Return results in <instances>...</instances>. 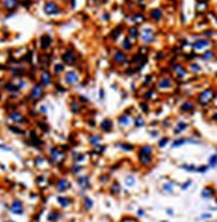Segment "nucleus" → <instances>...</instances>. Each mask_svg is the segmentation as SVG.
<instances>
[{
  "label": "nucleus",
  "mask_w": 217,
  "mask_h": 222,
  "mask_svg": "<svg viewBox=\"0 0 217 222\" xmlns=\"http://www.w3.org/2000/svg\"><path fill=\"white\" fill-rule=\"evenodd\" d=\"M151 146H143L141 150H140V154H139V158H140V161H141L143 165H148V164H151L152 161V157H151Z\"/></svg>",
  "instance_id": "f257e3e1"
},
{
  "label": "nucleus",
  "mask_w": 217,
  "mask_h": 222,
  "mask_svg": "<svg viewBox=\"0 0 217 222\" xmlns=\"http://www.w3.org/2000/svg\"><path fill=\"white\" fill-rule=\"evenodd\" d=\"M213 97H214V90L213 89H207V90H204V92H201L200 93V96H199V103L203 104V105H207L213 100Z\"/></svg>",
  "instance_id": "f03ea898"
},
{
  "label": "nucleus",
  "mask_w": 217,
  "mask_h": 222,
  "mask_svg": "<svg viewBox=\"0 0 217 222\" xmlns=\"http://www.w3.org/2000/svg\"><path fill=\"white\" fill-rule=\"evenodd\" d=\"M11 210H12V213H15V214H21V213H23V204H21L19 200H15V201L12 202Z\"/></svg>",
  "instance_id": "7ed1b4c3"
},
{
  "label": "nucleus",
  "mask_w": 217,
  "mask_h": 222,
  "mask_svg": "<svg viewBox=\"0 0 217 222\" xmlns=\"http://www.w3.org/2000/svg\"><path fill=\"white\" fill-rule=\"evenodd\" d=\"M44 11L47 12L48 15H52V14H57L59 12V8L55 3H47L44 7Z\"/></svg>",
  "instance_id": "20e7f679"
},
{
  "label": "nucleus",
  "mask_w": 217,
  "mask_h": 222,
  "mask_svg": "<svg viewBox=\"0 0 217 222\" xmlns=\"http://www.w3.org/2000/svg\"><path fill=\"white\" fill-rule=\"evenodd\" d=\"M69 186H71V184H69L67 180H60L57 182V185H56V187H57V190L59 191H66V190H68L69 189Z\"/></svg>",
  "instance_id": "39448f33"
},
{
  "label": "nucleus",
  "mask_w": 217,
  "mask_h": 222,
  "mask_svg": "<svg viewBox=\"0 0 217 222\" xmlns=\"http://www.w3.org/2000/svg\"><path fill=\"white\" fill-rule=\"evenodd\" d=\"M77 80H79V77H77V75H76L75 72H68L66 75V83L67 84H75Z\"/></svg>",
  "instance_id": "423d86ee"
},
{
  "label": "nucleus",
  "mask_w": 217,
  "mask_h": 222,
  "mask_svg": "<svg viewBox=\"0 0 217 222\" xmlns=\"http://www.w3.org/2000/svg\"><path fill=\"white\" fill-rule=\"evenodd\" d=\"M209 45V41L205 40V39H200V40H197L194 44H193V48L194 49H203L204 47H208Z\"/></svg>",
  "instance_id": "0eeeda50"
},
{
  "label": "nucleus",
  "mask_w": 217,
  "mask_h": 222,
  "mask_svg": "<svg viewBox=\"0 0 217 222\" xmlns=\"http://www.w3.org/2000/svg\"><path fill=\"white\" fill-rule=\"evenodd\" d=\"M42 94H43L42 88L39 87V85L33 87V89H32V93H31V97H32V98H39V97H42Z\"/></svg>",
  "instance_id": "6e6552de"
},
{
  "label": "nucleus",
  "mask_w": 217,
  "mask_h": 222,
  "mask_svg": "<svg viewBox=\"0 0 217 222\" xmlns=\"http://www.w3.org/2000/svg\"><path fill=\"white\" fill-rule=\"evenodd\" d=\"M213 194H214V190L212 187H205V189L201 191V197L203 198H210Z\"/></svg>",
  "instance_id": "1a4fd4ad"
},
{
  "label": "nucleus",
  "mask_w": 217,
  "mask_h": 222,
  "mask_svg": "<svg viewBox=\"0 0 217 222\" xmlns=\"http://www.w3.org/2000/svg\"><path fill=\"white\" fill-rule=\"evenodd\" d=\"M63 60H64L66 62H68V64H73V62H75V56L72 55V52H71V51H69V52L64 53Z\"/></svg>",
  "instance_id": "9d476101"
},
{
  "label": "nucleus",
  "mask_w": 217,
  "mask_h": 222,
  "mask_svg": "<svg viewBox=\"0 0 217 222\" xmlns=\"http://www.w3.org/2000/svg\"><path fill=\"white\" fill-rule=\"evenodd\" d=\"M42 84H43V85H49V84H51V75H49L48 72L43 73V76H42Z\"/></svg>",
  "instance_id": "9b49d317"
},
{
  "label": "nucleus",
  "mask_w": 217,
  "mask_h": 222,
  "mask_svg": "<svg viewBox=\"0 0 217 222\" xmlns=\"http://www.w3.org/2000/svg\"><path fill=\"white\" fill-rule=\"evenodd\" d=\"M159 87L160 88H171L172 87V81L169 79H162L161 81H159Z\"/></svg>",
  "instance_id": "f8f14e48"
},
{
  "label": "nucleus",
  "mask_w": 217,
  "mask_h": 222,
  "mask_svg": "<svg viewBox=\"0 0 217 222\" xmlns=\"http://www.w3.org/2000/svg\"><path fill=\"white\" fill-rule=\"evenodd\" d=\"M111 128H112V122H111L109 120H104V121L101 122V129H103L104 132H109Z\"/></svg>",
  "instance_id": "ddd939ff"
},
{
  "label": "nucleus",
  "mask_w": 217,
  "mask_h": 222,
  "mask_svg": "<svg viewBox=\"0 0 217 222\" xmlns=\"http://www.w3.org/2000/svg\"><path fill=\"white\" fill-rule=\"evenodd\" d=\"M79 184L80 186L83 187V189H88V186H89V184H88V177H85V176H83V177H80L79 180Z\"/></svg>",
  "instance_id": "4468645a"
},
{
  "label": "nucleus",
  "mask_w": 217,
  "mask_h": 222,
  "mask_svg": "<svg viewBox=\"0 0 217 222\" xmlns=\"http://www.w3.org/2000/svg\"><path fill=\"white\" fill-rule=\"evenodd\" d=\"M57 202L61 205L63 208H67V206L71 204V201H69L68 198H66V197H59V198H57Z\"/></svg>",
  "instance_id": "2eb2a0df"
},
{
  "label": "nucleus",
  "mask_w": 217,
  "mask_h": 222,
  "mask_svg": "<svg viewBox=\"0 0 217 222\" xmlns=\"http://www.w3.org/2000/svg\"><path fill=\"white\" fill-rule=\"evenodd\" d=\"M193 109V104L190 101H185L183 105H181V111L183 112H186V111H192Z\"/></svg>",
  "instance_id": "dca6fc26"
},
{
  "label": "nucleus",
  "mask_w": 217,
  "mask_h": 222,
  "mask_svg": "<svg viewBox=\"0 0 217 222\" xmlns=\"http://www.w3.org/2000/svg\"><path fill=\"white\" fill-rule=\"evenodd\" d=\"M49 44H51V37H49V36H43L42 37V47L43 48H47Z\"/></svg>",
  "instance_id": "f3484780"
},
{
  "label": "nucleus",
  "mask_w": 217,
  "mask_h": 222,
  "mask_svg": "<svg viewBox=\"0 0 217 222\" xmlns=\"http://www.w3.org/2000/svg\"><path fill=\"white\" fill-rule=\"evenodd\" d=\"M189 140H186V138H180V140H176L175 142H173V148H177V146H181V145H184L185 142H188Z\"/></svg>",
  "instance_id": "a211bd4d"
},
{
  "label": "nucleus",
  "mask_w": 217,
  "mask_h": 222,
  "mask_svg": "<svg viewBox=\"0 0 217 222\" xmlns=\"http://www.w3.org/2000/svg\"><path fill=\"white\" fill-rule=\"evenodd\" d=\"M209 166L210 168L217 166V154H213V156L209 158Z\"/></svg>",
  "instance_id": "6ab92c4d"
},
{
  "label": "nucleus",
  "mask_w": 217,
  "mask_h": 222,
  "mask_svg": "<svg viewBox=\"0 0 217 222\" xmlns=\"http://www.w3.org/2000/svg\"><path fill=\"white\" fill-rule=\"evenodd\" d=\"M188 128V125L185 124V122H180L177 126H176V133H180L181 130H184V129Z\"/></svg>",
  "instance_id": "aec40b11"
},
{
  "label": "nucleus",
  "mask_w": 217,
  "mask_h": 222,
  "mask_svg": "<svg viewBox=\"0 0 217 222\" xmlns=\"http://www.w3.org/2000/svg\"><path fill=\"white\" fill-rule=\"evenodd\" d=\"M52 157H53V158H55V160H60V158H61V152H59V150H56V149H52Z\"/></svg>",
  "instance_id": "412c9836"
},
{
  "label": "nucleus",
  "mask_w": 217,
  "mask_h": 222,
  "mask_svg": "<svg viewBox=\"0 0 217 222\" xmlns=\"http://www.w3.org/2000/svg\"><path fill=\"white\" fill-rule=\"evenodd\" d=\"M152 18L159 20V19L161 18V11H160V10H153V11H152Z\"/></svg>",
  "instance_id": "4be33fe9"
},
{
  "label": "nucleus",
  "mask_w": 217,
  "mask_h": 222,
  "mask_svg": "<svg viewBox=\"0 0 217 222\" xmlns=\"http://www.w3.org/2000/svg\"><path fill=\"white\" fill-rule=\"evenodd\" d=\"M176 73H179V77L185 76V71L183 67H176Z\"/></svg>",
  "instance_id": "5701e85b"
},
{
  "label": "nucleus",
  "mask_w": 217,
  "mask_h": 222,
  "mask_svg": "<svg viewBox=\"0 0 217 222\" xmlns=\"http://www.w3.org/2000/svg\"><path fill=\"white\" fill-rule=\"evenodd\" d=\"M11 117L14 118L15 121H23V120H24V118H23V116L19 115V113H12V115H11Z\"/></svg>",
  "instance_id": "b1692460"
},
{
  "label": "nucleus",
  "mask_w": 217,
  "mask_h": 222,
  "mask_svg": "<svg viewBox=\"0 0 217 222\" xmlns=\"http://www.w3.org/2000/svg\"><path fill=\"white\" fill-rule=\"evenodd\" d=\"M129 117H128V116H121L120 117V122H121V125H128L129 124Z\"/></svg>",
  "instance_id": "393cba45"
},
{
  "label": "nucleus",
  "mask_w": 217,
  "mask_h": 222,
  "mask_svg": "<svg viewBox=\"0 0 217 222\" xmlns=\"http://www.w3.org/2000/svg\"><path fill=\"white\" fill-rule=\"evenodd\" d=\"M168 141H169V140L167 138V137H164V138H162L161 141L159 142V146H161V148H162V146H165V145H167V142H168Z\"/></svg>",
  "instance_id": "a878e982"
},
{
  "label": "nucleus",
  "mask_w": 217,
  "mask_h": 222,
  "mask_svg": "<svg viewBox=\"0 0 217 222\" xmlns=\"http://www.w3.org/2000/svg\"><path fill=\"white\" fill-rule=\"evenodd\" d=\"M123 59H124V55H123L121 52H117L116 53V60H117V61H121Z\"/></svg>",
  "instance_id": "bb28decb"
},
{
  "label": "nucleus",
  "mask_w": 217,
  "mask_h": 222,
  "mask_svg": "<svg viewBox=\"0 0 217 222\" xmlns=\"http://www.w3.org/2000/svg\"><path fill=\"white\" fill-rule=\"evenodd\" d=\"M149 32H151V31H148V33H149ZM143 39H144L145 41H152V40H153V39H152V35H145V33H144V37H143Z\"/></svg>",
  "instance_id": "cd10ccee"
},
{
  "label": "nucleus",
  "mask_w": 217,
  "mask_h": 222,
  "mask_svg": "<svg viewBox=\"0 0 217 222\" xmlns=\"http://www.w3.org/2000/svg\"><path fill=\"white\" fill-rule=\"evenodd\" d=\"M56 217H59V214H57V213H51V215H48V218L51 219V221H55V219H56Z\"/></svg>",
  "instance_id": "c85d7f7f"
},
{
  "label": "nucleus",
  "mask_w": 217,
  "mask_h": 222,
  "mask_svg": "<svg viewBox=\"0 0 217 222\" xmlns=\"http://www.w3.org/2000/svg\"><path fill=\"white\" fill-rule=\"evenodd\" d=\"M127 184L129 185V186H131V185H133L134 184V178L133 177H128L127 178Z\"/></svg>",
  "instance_id": "c756f323"
},
{
  "label": "nucleus",
  "mask_w": 217,
  "mask_h": 222,
  "mask_svg": "<svg viewBox=\"0 0 217 222\" xmlns=\"http://www.w3.org/2000/svg\"><path fill=\"white\" fill-rule=\"evenodd\" d=\"M85 206H87V209H89L91 206H92V201L88 200V198H85Z\"/></svg>",
  "instance_id": "7c9ffc66"
},
{
  "label": "nucleus",
  "mask_w": 217,
  "mask_h": 222,
  "mask_svg": "<svg viewBox=\"0 0 217 222\" xmlns=\"http://www.w3.org/2000/svg\"><path fill=\"white\" fill-rule=\"evenodd\" d=\"M63 71V65L61 64H57V65L55 67V72H61Z\"/></svg>",
  "instance_id": "2f4dec72"
},
{
  "label": "nucleus",
  "mask_w": 217,
  "mask_h": 222,
  "mask_svg": "<svg viewBox=\"0 0 217 222\" xmlns=\"http://www.w3.org/2000/svg\"><path fill=\"white\" fill-rule=\"evenodd\" d=\"M165 190L172 191V185H171V184H167V185H165Z\"/></svg>",
  "instance_id": "473e14b6"
},
{
  "label": "nucleus",
  "mask_w": 217,
  "mask_h": 222,
  "mask_svg": "<svg viewBox=\"0 0 217 222\" xmlns=\"http://www.w3.org/2000/svg\"><path fill=\"white\" fill-rule=\"evenodd\" d=\"M112 191H115V193H117L119 191V187H117V184L113 185V187H112Z\"/></svg>",
  "instance_id": "72a5a7b5"
},
{
  "label": "nucleus",
  "mask_w": 217,
  "mask_h": 222,
  "mask_svg": "<svg viewBox=\"0 0 217 222\" xmlns=\"http://www.w3.org/2000/svg\"><path fill=\"white\" fill-rule=\"evenodd\" d=\"M192 68H193V71H194V72H199V71H200V67H199V65H192Z\"/></svg>",
  "instance_id": "f704fd0d"
},
{
  "label": "nucleus",
  "mask_w": 217,
  "mask_h": 222,
  "mask_svg": "<svg viewBox=\"0 0 217 222\" xmlns=\"http://www.w3.org/2000/svg\"><path fill=\"white\" fill-rule=\"evenodd\" d=\"M136 125H137V126H141V125H143V120H141V118H137V122H136Z\"/></svg>",
  "instance_id": "c9c22d12"
},
{
  "label": "nucleus",
  "mask_w": 217,
  "mask_h": 222,
  "mask_svg": "<svg viewBox=\"0 0 217 222\" xmlns=\"http://www.w3.org/2000/svg\"><path fill=\"white\" fill-rule=\"evenodd\" d=\"M192 184V182H190V181H188V182H186V184H184V186H183V189H186V187L189 186V185Z\"/></svg>",
  "instance_id": "e433bc0d"
},
{
  "label": "nucleus",
  "mask_w": 217,
  "mask_h": 222,
  "mask_svg": "<svg viewBox=\"0 0 217 222\" xmlns=\"http://www.w3.org/2000/svg\"><path fill=\"white\" fill-rule=\"evenodd\" d=\"M210 56H212V53H210V52H208L207 55L204 56V57H205V60H208V57H210Z\"/></svg>",
  "instance_id": "4c0bfd02"
},
{
  "label": "nucleus",
  "mask_w": 217,
  "mask_h": 222,
  "mask_svg": "<svg viewBox=\"0 0 217 222\" xmlns=\"http://www.w3.org/2000/svg\"><path fill=\"white\" fill-rule=\"evenodd\" d=\"M95 1H97V0H95Z\"/></svg>",
  "instance_id": "58836bf2"
}]
</instances>
